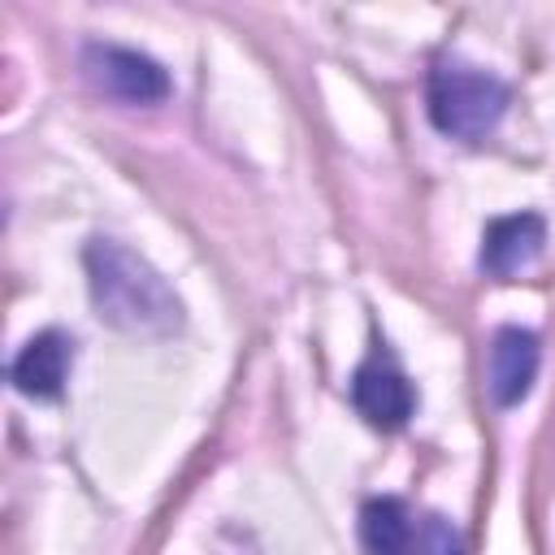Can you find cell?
<instances>
[{
  "mask_svg": "<svg viewBox=\"0 0 555 555\" xmlns=\"http://www.w3.org/2000/svg\"><path fill=\"white\" fill-rule=\"evenodd\" d=\"M87 282L100 321L126 334H173L182 325V304L169 282L130 247L113 238H91Z\"/></svg>",
  "mask_w": 555,
  "mask_h": 555,
  "instance_id": "6da1fadb",
  "label": "cell"
},
{
  "mask_svg": "<svg viewBox=\"0 0 555 555\" xmlns=\"http://www.w3.org/2000/svg\"><path fill=\"white\" fill-rule=\"evenodd\" d=\"M507 113V87L464 61H442L429 74V117L442 134L477 143L486 139Z\"/></svg>",
  "mask_w": 555,
  "mask_h": 555,
  "instance_id": "7a4b0ae2",
  "label": "cell"
},
{
  "mask_svg": "<svg viewBox=\"0 0 555 555\" xmlns=\"http://www.w3.org/2000/svg\"><path fill=\"white\" fill-rule=\"evenodd\" d=\"M82 69L104 95H113L121 104H160L169 95V74L160 69V61H152L147 52H134V48L87 43Z\"/></svg>",
  "mask_w": 555,
  "mask_h": 555,
  "instance_id": "3957f363",
  "label": "cell"
},
{
  "mask_svg": "<svg viewBox=\"0 0 555 555\" xmlns=\"http://www.w3.org/2000/svg\"><path fill=\"white\" fill-rule=\"evenodd\" d=\"M351 403L356 412L377 425V429H399L408 425L412 408H416V395H412V382L408 373L395 364L390 351H373L356 373H351Z\"/></svg>",
  "mask_w": 555,
  "mask_h": 555,
  "instance_id": "277c9868",
  "label": "cell"
},
{
  "mask_svg": "<svg viewBox=\"0 0 555 555\" xmlns=\"http://www.w3.org/2000/svg\"><path fill=\"white\" fill-rule=\"evenodd\" d=\"M546 247V221L538 212H512V217H494L481 230V269L490 278H516L525 273Z\"/></svg>",
  "mask_w": 555,
  "mask_h": 555,
  "instance_id": "5b68a950",
  "label": "cell"
},
{
  "mask_svg": "<svg viewBox=\"0 0 555 555\" xmlns=\"http://www.w3.org/2000/svg\"><path fill=\"white\" fill-rule=\"evenodd\" d=\"M533 377H538V338L520 325H503L490 343V364H486L490 399L499 408H512L529 395Z\"/></svg>",
  "mask_w": 555,
  "mask_h": 555,
  "instance_id": "8992f818",
  "label": "cell"
},
{
  "mask_svg": "<svg viewBox=\"0 0 555 555\" xmlns=\"http://www.w3.org/2000/svg\"><path fill=\"white\" fill-rule=\"evenodd\" d=\"M69 373V338L61 330H43L26 338V347L13 360V386L30 399H56Z\"/></svg>",
  "mask_w": 555,
  "mask_h": 555,
  "instance_id": "52a82bcc",
  "label": "cell"
},
{
  "mask_svg": "<svg viewBox=\"0 0 555 555\" xmlns=\"http://www.w3.org/2000/svg\"><path fill=\"white\" fill-rule=\"evenodd\" d=\"M360 538L369 555H416V525L399 499H369L360 512Z\"/></svg>",
  "mask_w": 555,
  "mask_h": 555,
  "instance_id": "ba28073f",
  "label": "cell"
},
{
  "mask_svg": "<svg viewBox=\"0 0 555 555\" xmlns=\"http://www.w3.org/2000/svg\"><path fill=\"white\" fill-rule=\"evenodd\" d=\"M416 555H464L460 529L447 516H425L416 525Z\"/></svg>",
  "mask_w": 555,
  "mask_h": 555,
  "instance_id": "9c48e42d",
  "label": "cell"
}]
</instances>
